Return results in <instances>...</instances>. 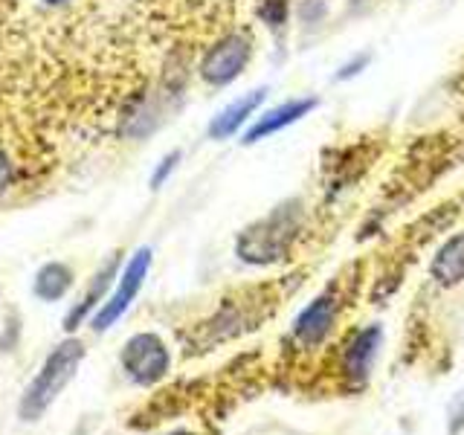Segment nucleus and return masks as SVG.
I'll use <instances>...</instances> for the list:
<instances>
[{"mask_svg":"<svg viewBox=\"0 0 464 435\" xmlns=\"http://www.w3.org/2000/svg\"><path fill=\"white\" fill-rule=\"evenodd\" d=\"M302 221L299 203H282L276 207L267 218H261L253 227H246L238 241H236V253L246 265H273V261H282L290 250V244L296 238V229Z\"/></svg>","mask_w":464,"mask_h":435,"instance_id":"obj_1","label":"nucleus"},{"mask_svg":"<svg viewBox=\"0 0 464 435\" xmlns=\"http://www.w3.org/2000/svg\"><path fill=\"white\" fill-rule=\"evenodd\" d=\"M84 360V345L79 340H67L58 348H53V354L44 360V366L33 377V383L26 386L18 412L24 420H38L44 412L50 410L53 401L62 395L64 386L76 377L79 366Z\"/></svg>","mask_w":464,"mask_h":435,"instance_id":"obj_2","label":"nucleus"},{"mask_svg":"<svg viewBox=\"0 0 464 435\" xmlns=\"http://www.w3.org/2000/svg\"><path fill=\"white\" fill-rule=\"evenodd\" d=\"M149 270H151V250H149V246H140V250L128 258V265H125V270L120 276V285H116L113 296L105 299V304H102V308L96 311L93 323H91L96 334L111 328L116 319H120L130 308V304H134V299L142 290V282H145V276H149Z\"/></svg>","mask_w":464,"mask_h":435,"instance_id":"obj_3","label":"nucleus"},{"mask_svg":"<svg viewBox=\"0 0 464 435\" xmlns=\"http://www.w3.org/2000/svg\"><path fill=\"white\" fill-rule=\"evenodd\" d=\"M171 366L169 348L166 343L157 337V334H134L125 348H122V369L128 372V377L140 386H151L160 377H166Z\"/></svg>","mask_w":464,"mask_h":435,"instance_id":"obj_4","label":"nucleus"},{"mask_svg":"<svg viewBox=\"0 0 464 435\" xmlns=\"http://www.w3.org/2000/svg\"><path fill=\"white\" fill-rule=\"evenodd\" d=\"M250 55H253L250 38H244L238 33L224 35L218 44H212V47L207 50V55H203L200 76L212 87H224V84L236 82L241 76L246 62H250Z\"/></svg>","mask_w":464,"mask_h":435,"instance_id":"obj_5","label":"nucleus"},{"mask_svg":"<svg viewBox=\"0 0 464 435\" xmlns=\"http://www.w3.org/2000/svg\"><path fill=\"white\" fill-rule=\"evenodd\" d=\"M334 319H337V296L334 290H325L323 296H316L308 308H304L296 323H294V337L302 345H316L328 337V331L334 328Z\"/></svg>","mask_w":464,"mask_h":435,"instance_id":"obj_6","label":"nucleus"},{"mask_svg":"<svg viewBox=\"0 0 464 435\" xmlns=\"http://www.w3.org/2000/svg\"><path fill=\"white\" fill-rule=\"evenodd\" d=\"M314 108H316V99H314V96L285 102V105L273 108V111H267V113H261L258 120H256V125L244 134V142H246V145H253V142L265 140V137H270V134H279V130H285L287 125H294V122L302 120V116H308Z\"/></svg>","mask_w":464,"mask_h":435,"instance_id":"obj_7","label":"nucleus"},{"mask_svg":"<svg viewBox=\"0 0 464 435\" xmlns=\"http://www.w3.org/2000/svg\"><path fill=\"white\" fill-rule=\"evenodd\" d=\"M265 96H267V91H265V87H258V91L246 93V96H241V99L232 102V105H227L221 113H215V120L209 122V137H212V140H227V137H232V134H236L238 128H244L246 120H250V116L261 108V102H265Z\"/></svg>","mask_w":464,"mask_h":435,"instance_id":"obj_8","label":"nucleus"},{"mask_svg":"<svg viewBox=\"0 0 464 435\" xmlns=\"http://www.w3.org/2000/svg\"><path fill=\"white\" fill-rule=\"evenodd\" d=\"M116 267H120V256H111L105 265L99 267V273L93 276V285H91V290L72 304V311L67 314V319H64V328L67 331H76L87 316H91V311L96 308L99 302H105V294H108V285L113 282V276H116Z\"/></svg>","mask_w":464,"mask_h":435,"instance_id":"obj_9","label":"nucleus"},{"mask_svg":"<svg viewBox=\"0 0 464 435\" xmlns=\"http://www.w3.org/2000/svg\"><path fill=\"white\" fill-rule=\"evenodd\" d=\"M381 340H383V331L377 325L362 328L352 340V345H348V352H345V372L352 377H357V381H362V377H366L369 369H372L377 348H381Z\"/></svg>","mask_w":464,"mask_h":435,"instance_id":"obj_10","label":"nucleus"},{"mask_svg":"<svg viewBox=\"0 0 464 435\" xmlns=\"http://www.w3.org/2000/svg\"><path fill=\"white\" fill-rule=\"evenodd\" d=\"M430 270H432V279L444 287L464 282V232L461 236H453L441 246Z\"/></svg>","mask_w":464,"mask_h":435,"instance_id":"obj_11","label":"nucleus"},{"mask_svg":"<svg viewBox=\"0 0 464 435\" xmlns=\"http://www.w3.org/2000/svg\"><path fill=\"white\" fill-rule=\"evenodd\" d=\"M70 287H72V270L62 265V261H50V265H44L35 273L33 290L41 302H58Z\"/></svg>","mask_w":464,"mask_h":435,"instance_id":"obj_12","label":"nucleus"},{"mask_svg":"<svg viewBox=\"0 0 464 435\" xmlns=\"http://www.w3.org/2000/svg\"><path fill=\"white\" fill-rule=\"evenodd\" d=\"M178 163H180V151H171V154H166L163 160H160L157 169H154V174H151V186H154V188L163 186V183L171 178V171L178 169Z\"/></svg>","mask_w":464,"mask_h":435,"instance_id":"obj_13","label":"nucleus"},{"mask_svg":"<svg viewBox=\"0 0 464 435\" xmlns=\"http://www.w3.org/2000/svg\"><path fill=\"white\" fill-rule=\"evenodd\" d=\"M261 18H265L270 26H282L287 18V4L285 0H265V6H261Z\"/></svg>","mask_w":464,"mask_h":435,"instance_id":"obj_14","label":"nucleus"},{"mask_svg":"<svg viewBox=\"0 0 464 435\" xmlns=\"http://www.w3.org/2000/svg\"><path fill=\"white\" fill-rule=\"evenodd\" d=\"M12 183H14V163L9 160L6 151H0V195L9 192Z\"/></svg>","mask_w":464,"mask_h":435,"instance_id":"obj_15","label":"nucleus"},{"mask_svg":"<svg viewBox=\"0 0 464 435\" xmlns=\"http://www.w3.org/2000/svg\"><path fill=\"white\" fill-rule=\"evenodd\" d=\"M464 430V392L450 406V435H459Z\"/></svg>","mask_w":464,"mask_h":435,"instance_id":"obj_16","label":"nucleus"},{"mask_svg":"<svg viewBox=\"0 0 464 435\" xmlns=\"http://www.w3.org/2000/svg\"><path fill=\"white\" fill-rule=\"evenodd\" d=\"M369 64V55H360V58H354V62L352 64H345L340 72H337V79L340 82H345V79H352V76H357V72L362 70V67H366Z\"/></svg>","mask_w":464,"mask_h":435,"instance_id":"obj_17","label":"nucleus"},{"mask_svg":"<svg viewBox=\"0 0 464 435\" xmlns=\"http://www.w3.org/2000/svg\"><path fill=\"white\" fill-rule=\"evenodd\" d=\"M50 6H58V4H67V0H47Z\"/></svg>","mask_w":464,"mask_h":435,"instance_id":"obj_18","label":"nucleus"},{"mask_svg":"<svg viewBox=\"0 0 464 435\" xmlns=\"http://www.w3.org/2000/svg\"><path fill=\"white\" fill-rule=\"evenodd\" d=\"M174 435H188V432H174Z\"/></svg>","mask_w":464,"mask_h":435,"instance_id":"obj_19","label":"nucleus"}]
</instances>
